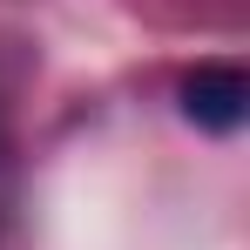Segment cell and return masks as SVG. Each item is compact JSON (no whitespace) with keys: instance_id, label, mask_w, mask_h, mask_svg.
Here are the masks:
<instances>
[{"instance_id":"obj_1","label":"cell","mask_w":250,"mask_h":250,"mask_svg":"<svg viewBox=\"0 0 250 250\" xmlns=\"http://www.w3.org/2000/svg\"><path fill=\"white\" fill-rule=\"evenodd\" d=\"M183 115L209 135H230L250 115V75L237 61H203L196 75H183Z\"/></svg>"}]
</instances>
